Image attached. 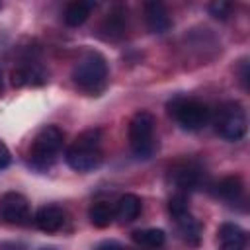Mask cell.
I'll use <instances>...</instances> for the list:
<instances>
[{
  "label": "cell",
  "mask_w": 250,
  "mask_h": 250,
  "mask_svg": "<svg viewBox=\"0 0 250 250\" xmlns=\"http://www.w3.org/2000/svg\"><path fill=\"white\" fill-rule=\"evenodd\" d=\"M66 164L76 172H92L104 160L102 150V131L86 129L82 131L64 152Z\"/></svg>",
  "instance_id": "6da1fadb"
},
{
  "label": "cell",
  "mask_w": 250,
  "mask_h": 250,
  "mask_svg": "<svg viewBox=\"0 0 250 250\" xmlns=\"http://www.w3.org/2000/svg\"><path fill=\"white\" fill-rule=\"evenodd\" d=\"M72 80L82 92L90 96H98L107 82V62L104 55H100L98 51H86L74 62Z\"/></svg>",
  "instance_id": "7a4b0ae2"
},
{
  "label": "cell",
  "mask_w": 250,
  "mask_h": 250,
  "mask_svg": "<svg viewBox=\"0 0 250 250\" xmlns=\"http://www.w3.org/2000/svg\"><path fill=\"white\" fill-rule=\"evenodd\" d=\"M129 146L137 158H150L156 152L154 141V115L150 111H137L129 121Z\"/></svg>",
  "instance_id": "3957f363"
},
{
  "label": "cell",
  "mask_w": 250,
  "mask_h": 250,
  "mask_svg": "<svg viewBox=\"0 0 250 250\" xmlns=\"http://www.w3.org/2000/svg\"><path fill=\"white\" fill-rule=\"evenodd\" d=\"M62 148V131L55 125H45L29 146V164L37 170L49 168Z\"/></svg>",
  "instance_id": "277c9868"
},
{
  "label": "cell",
  "mask_w": 250,
  "mask_h": 250,
  "mask_svg": "<svg viewBox=\"0 0 250 250\" xmlns=\"http://www.w3.org/2000/svg\"><path fill=\"white\" fill-rule=\"evenodd\" d=\"M168 111L186 131H199L211 119V109L207 107V104L191 98H174L168 104Z\"/></svg>",
  "instance_id": "5b68a950"
},
{
  "label": "cell",
  "mask_w": 250,
  "mask_h": 250,
  "mask_svg": "<svg viewBox=\"0 0 250 250\" xmlns=\"http://www.w3.org/2000/svg\"><path fill=\"white\" fill-rule=\"evenodd\" d=\"M215 131L227 141H240L246 135L248 119L246 111L238 102H225L215 113Z\"/></svg>",
  "instance_id": "8992f818"
},
{
  "label": "cell",
  "mask_w": 250,
  "mask_h": 250,
  "mask_svg": "<svg viewBox=\"0 0 250 250\" xmlns=\"http://www.w3.org/2000/svg\"><path fill=\"white\" fill-rule=\"evenodd\" d=\"M0 219L10 225H23L29 219V201L18 191H8L0 197Z\"/></svg>",
  "instance_id": "52a82bcc"
},
{
  "label": "cell",
  "mask_w": 250,
  "mask_h": 250,
  "mask_svg": "<svg viewBox=\"0 0 250 250\" xmlns=\"http://www.w3.org/2000/svg\"><path fill=\"white\" fill-rule=\"evenodd\" d=\"M145 21L152 33H164L172 27L170 12L162 2H146L145 4Z\"/></svg>",
  "instance_id": "ba28073f"
},
{
  "label": "cell",
  "mask_w": 250,
  "mask_h": 250,
  "mask_svg": "<svg viewBox=\"0 0 250 250\" xmlns=\"http://www.w3.org/2000/svg\"><path fill=\"white\" fill-rule=\"evenodd\" d=\"M221 250H244L246 248V230L234 223H223L217 230Z\"/></svg>",
  "instance_id": "9c48e42d"
},
{
  "label": "cell",
  "mask_w": 250,
  "mask_h": 250,
  "mask_svg": "<svg viewBox=\"0 0 250 250\" xmlns=\"http://www.w3.org/2000/svg\"><path fill=\"white\" fill-rule=\"evenodd\" d=\"M35 225L43 232H57L64 225V211L57 205H45L35 213Z\"/></svg>",
  "instance_id": "30bf717a"
},
{
  "label": "cell",
  "mask_w": 250,
  "mask_h": 250,
  "mask_svg": "<svg viewBox=\"0 0 250 250\" xmlns=\"http://www.w3.org/2000/svg\"><path fill=\"white\" fill-rule=\"evenodd\" d=\"M47 82V72L37 64H23L12 70V84L14 86H41Z\"/></svg>",
  "instance_id": "8fae6325"
},
{
  "label": "cell",
  "mask_w": 250,
  "mask_h": 250,
  "mask_svg": "<svg viewBox=\"0 0 250 250\" xmlns=\"http://www.w3.org/2000/svg\"><path fill=\"white\" fill-rule=\"evenodd\" d=\"M174 221H176V227H178V232H180L182 240L188 246H197L199 238H201V225H199V221L189 211L174 217Z\"/></svg>",
  "instance_id": "7c38bea8"
},
{
  "label": "cell",
  "mask_w": 250,
  "mask_h": 250,
  "mask_svg": "<svg viewBox=\"0 0 250 250\" xmlns=\"http://www.w3.org/2000/svg\"><path fill=\"white\" fill-rule=\"evenodd\" d=\"M170 180L178 189H193L201 182V170L193 164H182L170 170Z\"/></svg>",
  "instance_id": "4fadbf2b"
},
{
  "label": "cell",
  "mask_w": 250,
  "mask_h": 250,
  "mask_svg": "<svg viewBox=\"0 0 250 250\" xmlns=\"http://www.w3.org/2000/svg\"><path fill=\"white\" fill-rule=\"evenodd\" d=\"M141 209H143L141 197L135 195V193H125V195H121V197L117 199L115 209H113V215H115V219L121 221V223H131V221H135V219L139 217Z\"/></svg>",
  "instance_id": "5bb4252c"
},
{
  "label": "cell",
  "mask_w": 250,
  "mask_h": 250,
  "mask_svg": "<svg viewBox=\"0 0 250 250\" xmlns=\"http://www.w3.org/2000/svg\"><path fill=\"white\" fill-rule=\"evenodd\" d=\"M102 31L105 39H117L125 35L127 31V10L125 8H113L105 20L102 21Z\"/></svg>",
  "instance_id": "9a60e30c"
},
{
  "label": "cell",
  "mask_w": 250,
  "mask_h": 250,
  "mask_svg": "<svg viewBox=\"0 0 250 250\" xmlns=\"http://www.w3.org/2000/svg\"><path fill=\"white\" fill-rule=\"evenodd\" d=\"M215 193L227 201H238L244 193V184H242L240 176H227L217 184Z\"/></svg>",
  "instance_id": "2e32d148"
},
{
  "label": "cell",
  "mask_w": 250,
  "mask_h": 250,
  "mask_svg": "<svg viewBox=\"0 0 250 250\" xmlns=\"http://www.w3.org/2000/svg\"><path fill=\"white\" fill-rule=\"evenodd\" d=\"M92 8H94L92 2H80V0H78V2L68 4L66 10H64V23L70 25V27H78V25H82V23L88 20Z\"/></svg>",
  "instance_id": "e0dca14e"
},
{
  "label": "cell",
  "mask_w": 250,
  "mask_h": 250,
  "mask_svg": "<svg viewBox=\"0 0 250 250\" xmlns=\"http://www.w3.org/2000/svg\"><path fill=\"white\" fill-rule=\"evenodd\" d=\"M88 219H90V223H92L94 227L105 229V227H109V223L115 219L113 207H111L109 203H105V201H96V203H92L90 209H88Z\"/></svg>",
  "instance_id": "ac0fdd59"
},
{
  "label": "cell",
  "mask_w": 250,
  "mask_h": 250,
  "mask_svg": "<svg viewBox=\"0 0 250 250\" xmlns=\"http://www.w3.org/2000/svg\"><path fill=\"white\" fill-rule=\"evenodd\" d=\"M133 240L145 248H160L166 240V234L162 229H139L133 232Z\"/></svg>",
  "instance_id": "d6986e66"
},
{
  "label": "cell",
  "mask_w": 250,
  "mask_h": 250,
  "mask_svg": "<svg viewBox=\"0 0 250 250\" xmlns=\"http://www.w3.org/2000/svg\"><path fill=\"white\" fill-rule=\"evenodd\" d=\"M168 211H170V215H172V217H178V215H182V213L189 211L188 197H186L184 193H176V195H172V197H170V201H168Z\"/></svg>",
  "instance_id": "ffe728a7"
},
{
  "label": "cell",
  "mask_w": 250,
  "mask_h": 250,
  "mask_svg": "<svg viewBox=\"0 0 250 250\" xmlns=\"http://www.w3.org/2000/svg\"><path fill=\"white\" fill-rule=\"evenodd\" d=\"M209 14L215 20H227L230 16V4L225 0H215L209 4Z\"/></svg>",
  "instance_id": "44dd1931"
},
{
  "label": "cell",
  "mask_w": 250,
  "mask_h": 250,
  "mask_svg": "<svg viewBox=\"0 0 250 250\" xmlns=\"http://www.w3.org/2000/svg\"><path fill=\"white\" fill-rule=\"evenodd\" d=\"M10 162H12V154H10L8 146L0 141V170H2V168H6Z\"/></svg>",
  "instance_id": "7402d4cb"
},
{
  "label": "cell",
  "mask_w": 250,
  "mask_h": 250,
  "mask_svg": "<svg viewBox=\"0 0 250 250\" xmlns=\"http://www.w3.org/2000/svg\"><path fill=\"white\" fill-rule=\"evenodd\" d=\"M96 250H121V246L117 242H113V240H105V242L98 244Z\"/></svg>",
  "instance_id": "603a6c76"
},
{
  "label": "cell",
  "mask_w": 250,
  "mask_h": 250,
  "mask_svg": "<svg viewBox=\"0 0 250 250\" xmlns=\"http://www.w3.org/2000/svg\"><path fill=\"white\" fill-rule=\"evenodd\" d=\"M0 90H2V74H0Z\"/></svg>",
  "instance_id": "cb8c5ba5"
},
{
  "label": "cell",
  "mask_w": 250,
  "mask_h": 250,
  "mask_svg": "<svg viewBox=\"0 0 250 250\" xmlns=\"http://www.w3.org/2000/svg\"><path fill=\"white\" fill-rule=\"evenodd\" d=\"M0 8H2V6H0Z\"/></svg>",
  "instance_id": "d4e9b609"
}]
</instances>
